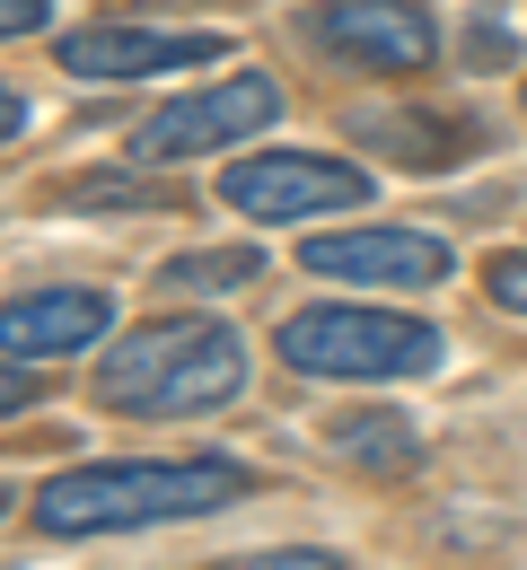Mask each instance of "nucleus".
Instances as JSON below:
<instances>
[{"mask_svg": "<svg viewBox=\"0 0 527 570\" xmlns=\"http://www.w3.org/2000/svg\"><path fill=\"white\" fill-rule=\"evenodd\" d=\"M237 456H124V465H79L36 492L45 535H124V527H167V518H212L246 500Z\"/></svg>", "mask_w": 527, "mask_h": 570, "instance_id": "obj_1", "label": "nucleus"}, {"mask_svg": "<svg viewBox=\"0 0 527 570\" xmlns=\"http://www.w3.org/2000/svg\"><path fill=\"white\" fill-rule=\"evenodd\" d=\"M246 386V334H228L212 316H158V325H133L115 352L97 360V404L106 413H141V422H167V413H212Z\"/></svg>", "mask_w": 527, "mask_h": 570, "instance_id": "obj_2", "label": "nucleus"}, {"mask_svg": "<svg viewBox=\"0 0 527 570\" xmlns=\"http://www.w3.org/2000/svg\"><path fill=\"white\" fill-rule=\"evenodd\" d=\"M282 360L300 377H431L440 368V334L422 316H387V307H300L282 316Z\"/></svg>", "mask_w": 527, "mask_h": 570, "instance_id": "obj_3", "label": "nucleus"}, {"mask_svg": "<svg viewBox=\"0 0 527 570\" xmlns=\"http://www.w3.org/2000/svg\"><path fill=\"white\" fill-rule=\"evenodd\" d=\"M221 203L246 212L255 228H291V219H316V212H361L370 176L343 167V158H316V149H264V158H237L221 176Z\"/></svg>", "mask_w": 527, "mask_h": 570, "instance_id": "obj_4", "label": "nucleus"}, {"mask_svg": "<svg viewBox=\"0 0 527 570\" xmlns=\"http://www.w3.org/2000/svg\"><path fill=\"white\" fill-rule=\"evenodd\" d=\"M273 115H282V88H273V79L228 71V79H212V88H194V97H176V106H158L133 149H141L150 167H167V158H212V149H228V141H255Z\"/></svg>", "mask_w": 527, "mask_h": 570, "instance_id": "obj_5", "label": "nucleus"}, {"mask_svg": "<svg viewBox=\"0 0 527 570\" xmlns=\"http://www.w3.org/2000/svg\"><path fill=\"white\" fill-rule=\"evenodd\" d=\"M308 45L352 71H431L440 62V27L422 0H325L308 18Z\"/></svg>", "mask_w": 527, "mask_h": 570, "instance_id": "obj_6", "label": "nucleus"}, {"mask_svg": "<svg viewBox=\"0 0 527 570\" xmlns=\"http://www.w3.org/2000/svg\"><path fill=\"white\" fill-rule=\"evenodd\" d=\"M308 282H361V289H440L457 255L422 228H343V237H308L300 246Z\"/></svg>", "mask_w": 527, "mask_h": 570, "instance_id": "obj_7", "label": "nucleus"}, {"mask_svg": "<svg viewBox=\"0 0 527 570\" xmlns=\"http://www.w3.org/2000/svg\"><path fill=\"white\" fill-rule=\"evenodd\" d=\"M194 62H228V36H212V27L167 36V27H124V18L62 36L71 79H150V71H194Z\"/></svg>", "mask_w": 527, "mask_h": 570, "instance_id": "obj_8", "label": "nucleus"}, {"mask_svg": "<svg viewBox=\"0 0 527 570\" xmlns=\"http://www.w3.org/2000/svg\"><path fill=\"white\" fill-rule=\"evenodd\" d=\"M106 325H115V298H106V289H18V298L0 307V343H9V360L88 352Z\"/></svg>", "mask_w": 527, "mask_h": 570, "instance_id": "obj_9", "label": "nucleus"}, {"mask_svg": "<svg viewBox=\"0 0 527 570\" xmlns=\"http://www.w3.org/2000/svg\"><path fill=\"white\" fill-rule=\"evenodd\" d=\"M378 158H396V167H457L466 149H475V124L466 115H413V106H352L343 115Z\"/></svg>", "mask_w": 527, "mask_h": 570, "instance_id": "obj_10", "label": "nucleus"}, {"mask_svg": "<svg viewBox=\"0 0 527 570\" xmlns=\"http://www.w3.org/2000/svg\"><path fill=\"white\" fill-rule=\"evenodd\" d=\"M334 448H343L352 465H370V474H413V465H422V430L404 422V413H343V422H334Z\"/></svg>", "mask_w": 527, "mask_h": 570, "instance_id": "obj_11", "label": "nucleus"}, {"mask_svg": "<svg viewBox=\"0 0 527 570\" xmlns=\"http://www.w3.org/2000/svg\"><path fill=\"white\" fill-rule=\"evenodd\" d=\"M255 273H264V264H255V246H212V255H176L158 282L185 289V298H221V289H246Z\"/></svg>", "mask_w": 527, "mask_h": 570, "instance_id": "obj_12", "label": "nucleus"}, {"mask_svg": "<svg viewBox=\"0 0 527 570\" xmlns=\"http://www.w3.org/2000/svg\"><path fill=\"white\" fill-rule=\"evenodd\" d=\"M62 212H176V194L158 176H79L62 185Z\"/></svg>", "mask_w": 527, "mask_h": 570, "instance_id": "obj_13", "label": "nucleus"}, {"mask_svg": "<svg viewBox=\"0 0 527 570\" xmlns=\"http://www.w3.org/2000/svg\"><path fill=\"white\" fill-rule=\"evenodd\" d=\"M484 298H492L501 316H527V246H510V255L484 264Z\"/></svg>", "mask_w": 527, "mask_h": 570, "instance_id": "obj_14", "label": "nucleus"}, {"mask_svg": "<svg viewBox=\"0 0 527 570\" xmlns=\"http://www.w3.org/2000/svg\"><path fill=\"white\" fill-rule=\"evenodd\" d=\"M221 570H352L343 553H246V562H221Z\"/></svg>", "mask_w": 527, "mask_h": 570, "instance_id": "obj_15", "label": "nucleus"}, {"mask_svg": "<svg viewBox=\"0 0 527 570\" xmlns=\"http://www.w3.org/2000/svg\"><path fill=\"white\" fill-rule=\"evenodd\" d=\"M45 18H53V0H9V9H0V27H9V36H36Z\"/></svg>", "mask_w": 527, "mask_h": 570, "instance_id": "obj_16", "label": "nucleus"}]
</instances>
